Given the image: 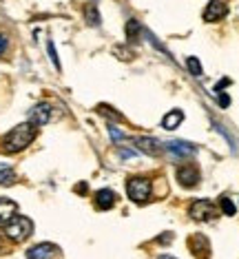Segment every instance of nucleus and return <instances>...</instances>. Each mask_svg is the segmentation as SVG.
<instances>
[{
  "instance_id": "obj_1",
  "label": "nucleus",
  "mask_w": 239,
  "mask_h": 259,
  "mask_svg": "<svg viewBox=\"0 0 239 259\" xmlns=\"http://www.w3.org/2000/svg\"><path fill=\"white\" fill-rule=\"evenodd\" d=\"M36 133L38 131H36V126H33L31 122H25V124L14 126L3 140H0V153H5V155H14V153L25 151L27 146L36 140Z\"/></svg>"
},
{
  "instance_id": "obj_2",
  "label": "nucleus",
  "mask_w": 239,
  "mask_h": 259,
  "mask_svg": "<svg viewBox=\"0 0 239 259\" xmlns=\"http://www.w3.org/2000/svg\"><path fill=\"white\" fill-rule=\"evenodd\" d=\"M5 235L11 239V241H25L33 235V222L29 217H22V215H14L11 220L3 226Z\"/></svg>"
},
{
  "instance_id": "obj_3",
  "label": "nucleus",
  "mask_w": 239,
  "mask_h": 259,
  "mask_svg": "<svg viewBox=\"0 0 239 259\" xmlns=\"http://www.w3.org/2000/svg\"><path fill=\"white\" fill-rule=\"evenodd\" d=\"M126 195L135 204H147L151 199V180L149 178H131L126 182Z\"/></svg>"
},
{
  "instance_id": "obj_4",
  "label": "nucleus",
  "mask_w": 239,
  "mask_h": 259,
  "mask_svg": "<svg viewBox=\"0 0 239 259\" xmlns=\"http://www.w3.org/2000/svg\"><path fill=\"white\" fill-rule=\"evenodd\" d=\"M188 213H190V217H193L195 222H211V220H215V217L219 215L217 208H215V204L208 202V199H195V202L190 204Z\"/></svg>"
},
{
  "instance_id": "obj_5",
  "label": "nucleus",
  "mask_w": 239,
  "mask_h": 259,
  "mask_svg": "<svg viewBox=\"0 0 239 259\" xmlns=\"http://www.w3.org/2000/svg\"><path fill=\"white\" fill-rule=\"evenodd\" d=\"M177 182L182 184L184 188H195L197 184H200V168L195 166L193 162L188 164H182V166L177 168Z\"/></svg>"
},
{
  "instance_id": "obj_6",
  "label": "nucleus",
  "mask_w": 239,
  "mask_h": 259,
  "mask_svg": "<svg viewBox=\"0 0 239 259\" xmlns=\"http://www.w3.org/2000/svg\"><path fill=\"white\" fill-rule=\"evenodd\" d=\"M166 149L171 151V155H175L177 160H186V157H193L197 149L193 144L184 142V140H171V142H166Z\"/></svg>"
},
{
  "instance_id": "obj_7",
  "label": "nucleus",
  "mask_w": 239,
  "mask_h": 259,
  "mask_svg": "<svg viewBox=\"0 0 239 259\" xmlns=\"http://www.w3.org/2000/svg\"><path fill=\"white\" fill-rule=\"evenodd\" d=\"M226 14H228V7H226L221 0H211V3L206 5V9H204V20L217 22L221 18H226Z\"/></svg>"
},
{
  "instance_id": "obj_8",
  "label": "nucleus",
  "mask_w": 239,
  "mask_h": 259,
  "mask_svg": "<svg viewBox=\"0 0 239 259\" xmlns=\"http://www.w3.org/2000/svg\"><path fill=\"white\" fill-rule=\"evenodd\" d=\"M49 117H51V107L46 102H40L36 104L31 111H29V122H31L33 126H44L46 122H49Z\"/></svg>"
},
{
  "instance_id": "obj_9",
  "label": "nucleus",
  "mask_w": 239,
  "mask_h": 259,
  "mask_svg": "<svg viewBox=\"0 0 239 259\" xmlns=\"http://www.w3.org/2000/svg\"><path fill=\"white\" fill-rule=\"evenodd\" d=\"M188 246H190V252L197 257V259H208L211 257V244L204 235H193L188 239Z\"/></svg>"
},
{
  "instance_id": "obj_10",
  "label": "nucleus",
  "mask_w": 239,
  "mask_h": 259,
  "mask_svg": "<svg viewBox=\"0 0 239 259\" xmlns=\"http://www.w3.org/2000/svg\"><path fill=\"white\" fill-rule=\"evenodd\" d=\"M56 255H58V246L49 244V241H44V244H36L33 248L27 250V259H54Z\"/></svg>"
},
{
  "instance_id": "obj_11",
  "label": "nucleus",
  "mask_w": 239,
  "mask_h": 259,
  "mask_svg": "<svg viewBox=\"0 0 239 259\" xmlns=\"http://www.w3.org/2000/svg\"><path fill=\"white\" fill-rule=\"evenodd\" d=\"M133 144H135L142 153L151 155V157H157L162 153V149H164V144H162L160 140H155V138H135L133 140Z\"/></svg>"
},
{
  "instance_id": "obj_12",
  "label": "nucleus",
  "mask_w": 239,
  "mask_h": 259,
  "mask_svg": "<svg viewBox=\"0 0 239 259\" xmlns=\"http://www.w3.org/2000/svg\"><path fill=\"white\" fill-rule=\"evenodd\" d=\"M95 206L100 210H109L115 206V193L111 188H102V191L95 193Z\"/></svg>"
},
{
  "instance_id": "obj_13",
  "label": "nucleus",
  "mask_w": 239,
  "mask_h": 259,
  "mask_svg": "<svg viewBox=\"0 0 239 259\" xmlns=\"http://www.w3.org/2000/svg\"><path fill=\"white\" fill-rule=\"evenodd\" d=\"M14 215H18V204L11 199H0V226H5Z\"/></svg>"
},
{
  "instance_id": "obj_14",
  "label": "nucleus",
  "mask_w": 239,
  "mask_h": 259,
  "mask_svg": "<svg viewBox=\"0 0 239 259\" xmlns=\"http://www.w3.org/2000/svg\"><path fill=\"white\" fill-rule=\"evenodd\" d=\"M182 120H184V113L179 109H173L171 113H166L164 115V120H162V126L168 128V131H173V128H177L179 124H182Z\"/></svg>"
},
{
  "instance_id": "obj_15",
  "label": "nucleus",
  "mask_w": 239,
  "mask_h": 259,
  "mask_svg": "<svg viewBox=\"0 0 239 259\" xmlns=\"http://www.w3.org/2000/svg\"><path fill=\"white\" fill-rule=\"evenodd\" d=\"M16 184V173L9 166H0V186H11Z\"/></svg>"
},
{
  "instance_id": "obj_16",
  "label": "nucleus",
  "mask_w": 239,
  "mask_h": 259,
  "mask_svg": "<svg viewBox=\"0 0 239 259\" xmlns=\"http://www.w3.org/2000/svg\"><path fill=\"white\" fill-rule=\"evenodd\" d=\"M139 25L135 20H129L126 22V36H129V42H139Z\"/></svg>"
},
{
  "instance_id": "obj_17",
  "label": "nucleus",
  "mask_w": 239,
  "mask_h": 259,
  "mask_svg": "<svg viewBox=\"0 0 239 259\" xmlns=\"http://www.w3.org/2000/svg\"><path fill=\"white\" fill-rule=\"evenodd\" d=\"M219 208H221V213L228 215V217H232V215L237 213L235 204H232V202H230V197H226V195H221V197H219Z\"/></svg>"
},
{
  "instance_id": "obj_18",
  "label": "nucleus",
  "mask_w": 239,
  "mask_h": 259,
  "mask_svg": "<svg viewBox=\"0 0 239 259\" xmlns=\"http://www.w3.org/2000/svg\"><path fill=\"white\" fill-rule=\"evenodd\" d=\"M113 56L115 58H120V60H124V62H129V60H133V54H131V49L126 45H118L113 49Z\"/></svg>"
},
{
  "instance_id": "obj_19",
  "label": "nucleus",
  "mask_w": 239,
  "mask_h": 259,
  "mask_svg": "<svg viewBox=\"0 0 239 259\" xmlns=\"http://www.w3.org/2000/svg\"><path fill=\"white\" fill-rule=\"evenodd\" d=\"M186 67H188V71L193 73V75H202V62L197 60L195 56H190V58H186Z\"/></svg>"
},
{
  "instance_id": "obj_20",
  "label": "nucleus",
  "mask_w": 239,
  "mask_h": 259,
  "mask_svg": "<svg viewBox=\"0 0 239 259\" xmlns=\"http://www.w3.org/2000/svg\"><path fill=\"white\" fill-rule=\"evenodd\" d=\"M84 14H86V22L89 25H100V14H98L95 7H86Z\"/></svg>"
},
{
  "instance_id": "obj_21",
  "label": "nucleus",
  "mask_w": 239,
  "mask_h": 259,
  "mask_svg": "<svg viewBox=\"0 0 239 259\" xmlns=\"http://www.w3.org/2000/svg\"><path fill=\"white\" fill-rule=\"evenodd\" d=\"M109 133H111V140H113V142H122V140H124V133L118 131L113 124H109Z\"/></svg>"
},
{
  "instance_id": "obj_22",
  "label": "nucleus",
  "mask_w": 239,
  "mask_h": 259,
  "mask_svg": "<svg viewBox=\"0 0 239 259\" xmlns=\"http://www.w3.org/2000/svg\"><path fill=\"white\" fill-rule=\"evenodd\" d=\"M49 58H51V62H54V67L60 71V60H58V54H56V47L54 42H49Z\"/></svg>"
},
{
  "instance_id": "obj_23",
  "label": "nucleus",
  "mask_w": 239,
  "mask_h": 259,
  "mask_svg": "<svg viewBox=\"0 0 239 259\" xmlns=\"http://www.w3.org/2000/svg\"><path fill=\"white\" fill-rule=\"evenodd\" d=\"M98 111H100V113H104V115H111V117H115V120H120V113H118V111L107 109V104H100V107H98Z\"/></svg>"
},
{
  "instance_id": "obj_24",
  "label": "nucleus",
  "mask_w": 239,
  "mask_h": 259,
  "mask_svg": "<svg viewBox=\"0 0 239 259\" xmlns=\"http://www.w3.org/2000/svg\"><path fill=\"white\" fill-rule=\"evenodd\" d=\"M7 45H9V42H7V38H5L3 33H0V54H5V49H7Z\"/></svg>"
},
{
  "instance_id": "obj_25",
  "label": "nucleus",
  "mask_w": 239,
  "mask_h": 259,
  "mask_svg": "<svg viewBox=\"0 0 239 259\" xmlns=\"http://www.w3.org/2000/svg\"><path fill=\"white\" fill-rule=\"evenodd\" d=\"M120 155H122V157H126V160H131V157H135V153H133V151H124V149H122V151H120Z\"/></svg>"
},
{
  "instance_id": "obj_26",
  "label": "nucleus",
  "mask_w": 239,
  "mask_h": 259,
  "mask_svg": "<svg viewBox=\"0 0 239 259\" xmlns=\"http://www.w3.org/2000/svg\"><path fill=\"white\" fill-rule=\"evenodd\" d=\"M219 104H221V107H228V104H230V98H228V96H219Z\"/></svg>"
},
{
  "instance_id": "obj_27",
  "label": "nucleus",
  "mask_w": 239,
  "mask_h": 259,
  "mask_svg": "<svg viewBox=\"0 0 239 259\" xmlns=\"http://www.w3.org/2000/svg\"><path fill=\"white\" fill-rule=\"evenodd\" d=\"M75 191H80V193H84V191H86V184H78V186H75Z\"/></svg>"
},
{
  "instance_id": "obj_28",
  "label": "nucleus",
  "mask_w": 239,
  "mask_h": 259,
  "mask_svg": "<svg viewBox=\"0 0 239 259\" xmlns=\"http://www.w3.org/2000/svg\"><path fill=\"white\" fill-rule=\"evenodd\" d=\"M157 259H177V257H171V255H162V257H157Z\"/></svg>"
}]
</instances>
